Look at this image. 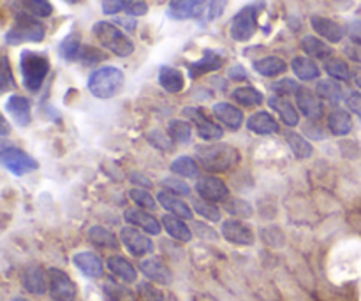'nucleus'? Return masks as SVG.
<instances>
[{
	"label": "nucleus",
	"mask_w": 361,
	"mask_h": 301,
	"mask_svg": "<svg viewBox=\"0 0 361 301\" xmlns=\"http://www.w3.org/2000/svg\"><path fill=\"white\" fill-rule=\"evenodd\" d=\"M286 69H288V63L282 59H279V56H267V59H261L254 62V70H257L261 76L267 78L279 76V74L286 73Z\"/></svg>",
	"instance_id": "obj_32"
},
{
	"label": "nucleus",
	"mask_w": 361,
	"mask_h": 301,
	"mask_svg": "<svg viewBox=\"0 0 361 301\" xmlns=\"http://www.w3.org/2000/svg\"><path fill=\"white\" fill-rule=\"evenodd\" d=\"M88 240L95 247H101V249H118V240H116V236L106 228H102V226H94V228L88 229Z\"/></svg>",
	"instance_id": "obj_33"
},
{
	"label": "nucleus",
	"mask_w": 361,
	"mask_h": 301,
	"mask_svg": "<svg viewBox=\"0 0 361 301\" xmlns=\"http://www.w3.org/2000/svg\"><path fill=\"white\" fill-rule=\"evenodd\" d=\"M268 104H270V108L274 109V111H277L279 115H281L282 122H284L286 125L289 127L298 125L300 122L298 111H296V108L288 101V99L281 97V95H275V97L268 99Z\"/></svg>",
	"instance_id": "obj_26"
},
{
	"label": "nucleus",
	"mask_w": 361,
	"mask_h": 301,
	"mask_svg": "<svg viewBox=\"0 0 361 301\" xmlns=\"http://www.w3.org/2000/svg\"><path fill=\"white\" fill-rule=\"evenodd\" d=\"M296 104H298L300 111L303 113V115L307 116V118L310 120H317L323 116L324 113V108H323V102L319 101V97H317L316 94H312L310 90H307V88L302 87V90L296 94Z\"/></svg>",
	"instance_id": "obj_18"
},
{
	"label": "nucleus",
	"mask_w": 361,
	"mask_h": 301,
	"mask_svg": "<svg viewBox=\"0 0 361 301\" xmlns=\"http://www.w3.org/2000/svg\"><path fill=\"white\" fill-rule=\"evenodd\" d=\"M345 104H348V108L351 109L353 113H356V115L361 116V94L360 92H353V94L345 99Z\"/></svg>",
	"instance_id": "obj_54"
},
{
	"label": "nucleus",
	"mask_w": 361,
	"mask_h": 301,
	"mask_svg": "<svg viewBox=\"0 0 361 301\" xmlns=\"http://www.w3.org/2000/svg\"><path fill=\"white\" fill-rule=\"evenodd\" d=\"M324 69H326L328 76H331L337 81H348L351 78V69H349V66L342 59L326 60Z\"/></svg>",
	"instance_id": "obj_41"
},
{
	"label": "nucleus",
	"mask_w": 361,
	"mask_h": 301,
	"mask_svg": "<svg viewBox=\"0 0 361 301\" xmlns=\"http://www.w3.org/2000/svg\"><path fill=\"white\" fill-rule=\"evenodd\" d=\"M130 182L136 183V185H140L141 189H150L152 187L150 180H148L147 176L140 175V173H133V175H130Z\"/></svg>",
	"instance_id": "obj_58"
},
{
	"label": "nucleus",
	"mask_w": 361,
	"mask_h": 301,
	"mask_svg": "<svg viewBox=\"0 0 361 301\" xmlns=\"http://www.w3.org/2000/svg\"><path fill=\"white\" fill-rule=\"evenodd\" d=\"M171 171L175 175L183 176V178H196L197 176V164L190 157H178L171 162Z\"/></svg>",
	"instance_id": "obj_40"
},
{
	"label": "nucleus",
	"mask_w": 361,
	"mask_h": 301,
	"mask_svg": "<svg viewBox=\"0 0 361 301\" xmlns=\"http://www.w3.org/2000/svg\"><path fill=\"white\" fill-rule=\"evenodd\" d=\"M247 127H249L252 133L261 134V136L279 133V123L275 122V118L268 111L254 113V115L247 120Z\"/></svg>",
	"instance_id": "obj_27"
},
{
	"label": "nucleus",
	"mask_w": 361,
	"mask_h": 301,
	"mask_svg": "<svg viewBox=\"0 0 361 301\" xmlns=\"http://www.w3.org/2000/svg\"><path fill=\"white\" fill-rule=\"evenodd\" d=\"M44 25L35 18L25 13H18L13 28L6 34L7 44H21V42H41L44 39Z\"/></svg>",
	"instance_id": "obj_5"
},
{
	"label": "nucleus",
	"mask_w": 361,
	"mask_h": 301,
	"mask_svg": "<svg viewBox=\"0 0 361 301\" xmlns=\"http://www.w3.org/2000/svg\"><path fill=\"white\" fill-rule=\"evenodd\" d=\"M221 67H222L221 55H217L215 51H210V49H207V51H204V55L201 56L200 60L189 63V74L192 78H197V76H203V74L219 70Z\"/></svg>",
	"instance_id": "obj_23"
},
{
	"label": "nucleus",
	"mask_w": 361,
	"mask_h": 301,
	"mask_svg": "<svg viewBox=\"0 0 361 301\" xmlns=\"http://www.w3.org/2000/svg\"><path fill=\"white\" fill-rule=\"evenodd\" d=\"M129 196L143 210H155V207H157V203H155V199L147 189H130Z\"/></svg>",
	"instance_id": "obj_44"
},
{
	"label": "nucleus",
	"mask_w": 361,
	"mask_h": 301,
	"mask_svg": "<svg viewBox=\"0 0 361 301\" xmlns=\"http://www.w3.org/2000/svg\"><path fill=\"white\" fill-rule=\"evenodd\" d=\"M120 240H122L123 247H126V249L129 250V254H133L134 257H143L147 256V254H152V250H154L152 240L134 228H123L122 231H120Z\"/></svg>",
	"instance_id": "obj_9"
},
{
	"label": "nucleus",
	"mask_w": 361,
	"mask_h": 301,
	"mask_svg": "<svg viewBox=\"0 0 361 301\" xmlns=\"http://www.w3.org/2000/svg\"><path fill=\"white\" fill-rule=\"evenodd\" d=\"M214 115L231 130H236L242 127V122H243L242 111H240L236 106L229 104V102H219V104H215Z\"/></svg>",
	"instance_id": "obj_25"
},
{
	"label": "nucleus",
	"mask_w": 361,
	"mask_h": 301,
	"mask_svg": "<svg viewBox=\"0 0 361 301\" xmlns=\"http://www.w3.org/2000/svg\"><path fill=\"white\" fill-rule=\"evenodd\" d=\"M185 116H189L194 123H196L197 129V136L204 141H217L224 136V130L221 129L219 125H215L212 120H208L207 116L203 115V111L196 108H185L183 109Z\"/></svg>",
	"instance_id": "obj_14"
},
{
	"label": "nucleus",
	"mask_w": 361,
	"mask_h": 301,
	"mask_svg": "<svg viewBox=\"0 0 361 301\" xmlns=\"http://www.w3.org/2000/svg\"><path fill=\"white\" fill-rule=\"evenodd\" d=\"M148 13V6L145 2H141V0H134L133 4H130V7L127 9V14L129 16H143V14Z\"/></svg>",
	"instance_id": "obj_55"
},
{
	"label": "nucleus",
	"mask_w": 361,
	"mask_h": 301,
	"mask_svg": "<svg viewBox=\"0 0 361 301\" xmlns=\"http://www.w3.org/2000/svg\"><path fill=\"white\" fill-rule=\"evenodd\" d=\"M328 129L335 136H348L353 130V118L345 109H335L328 116Z\"/></svg>",
	"instance_id": "obj_30"
},
{
	"label": "nucleus",
	"mask_w": 361,
	"mask_h": 301,
	"mask_svg": "<svg viewBox=\"0 0 361 301\" xmlns=\"http://www.w3.org/2000/svg\"><path fill=\"white\" fill-rule=\"evenodd\" d=\"M226 6H228V0H212L210 7H208V20L215 21L224 14Z\"/></svg>",
	"instance_id": "obj_52"
},
{
	"label": "nucleus",
	"mask_w": 361,
	"mask_h": 301,
	"mask_svg": "<svg viewBox=\"0 0 361 301\" xmlns=\"http://www.w3.org/2000/svg\"><path fill=\"white\" fill-rule=\"evenodd\" d=\"M169 140H171V137L166 136L161 130H155V133L148 134V141H150L152 147L161 148V150H171V141Z\"/></svg>",
	"instance_id": "obj_50"
},
{
	"label": "nucleus",
	"mask_w": 361,
	"mask_h": 301,
	"mask_svg": "<svg viewBox=\"0 0 361 301\" xmlns=\"http://www.w3.org/2000/svg\"><path fill=\"white\" fill-rule=\"evenodd\" d=\"M196 157L200 164L203 166L207 171L212 173H222L229 171V169L236 168L242 161V155L231 145L224 143H212V145H201L196 148Z\"/></svg>",
	"instance_id": "obj_1"
},
{
	"label": "nucleus",
	"mask_w": 361,
	"mask_h": 301,
	"mask_svg": "<svg viewBox=\"0 0 361 301\" xmlns=\"http://www.w3.org/2000/svg\"><path fill=\"white\" fill-rule=\"evenodd\" d=\"M355 83L358 85V88L361 90V67H356L355 69Z\"/></svg>",
	"instance_id": "obj_61"
},
{
	"label": "nucleus",
	"mask_w": 361,
	"mask_h": 301,
	"mask_svg": "<svg viewBox=\"0 0 361 301\" xmlns=\"http://www.w3.org/2000/svg\"><path fill=\"white\" fill-rule=\"evenodd\" d=\"M66 2H69V4H80L81 0H66Z\"/></svg>",
	"instance_id": "obj_63"
},
{
	"label": "nucleus",
	"mask_w": 361,
	"mask_h": 301,
	"mask_svg": "<svg viewBox=\"0 0 361 301\" xmlns=\"http://www.w3.org/2000/svg\"><path fill=\"white\" fill-rule=\"evenodd\" d=\"M302 49L310 56V59L317 60H330L331 56V48L319 37H314V35H305L302 39Z\"/></svg>",
	"instance_id": "obj_31"
},
{
	"label": "nucleus",
	"mask_w": 361,
	"mask_h": 301,
	"mask_svg": "<svg viewBox=\"0 0 361 301\" xmlns=\"http://www.w3.org/2000/svg\"><path fill=\"white\" fill-rule=\"evenodd\" d=\"M137 295L141 301H166V295L161 289L155 288L150 282H141L137 284Z\"/></svg>",
	"instance_id": "obj_45"
},
{
	"label": "nucleus",
	"mask_w": 361,
	"mask_h": 301,
	"mask_svg": "<svg viewBox=\"0 0 361 301\" xmlns=\"http://www.w3.org/2000/svg\"><path fill=\"white\" fill-rule=\"evenodd\" d=\"M49 296L53 301H74L78 296L73 278L60 268H49Z\"/></svg>",
	"instance_id": "obj_8"
},
{
	"label": "nucleus",
	"mask_w": 361,
	"mask_h": 301,
	"mask_svg": "<svg viewBox=\"0 0 361 301\" xmlns=\"http://www.w3.org/2000/svg\"><path fill=\"white\" fill-rule=\"evenodd\" d=\"M123 219H126L127 224L137 226V228H141L145 233H148V235L155 236V235H159L162 229L157 219L152 217V215H148V214H145V211H141V210H126Z\"/></svg>",
	"instance_id": "obj_22"
},
{
	"label": "nucleus",
	"mask_w": 361,
	"mask_h": 301,
	"mask_svg": "<svg viewBox=\"0 0 361 301\" xmlns=\"http://www.w3.org/2000/svg\"><path fill=\"white\" fill-rule=\"evenodd\" d=\"M228 76L231 78V80H236V81L247 80V73H245V69H243L242 66L231 67V69H229V73H228Z\"/></svg>",
	"instance_id": "obj_59"
},
{
	"label": "nucleus",
	"mask_w": 361,
	"mask_h": 301,
	"mask_svg": "<svg viewBox=\"0 0 361 301\" xmlns=\"http://www.w3.org/2000/svg\"><path fill=\"white\" fill-rule=\"evenodd\" d=\"M21 285L30 295L42 296L46 291H49V277H46L44 270L41 266L28 264L23 274H21Z\"/></svg>",
	"instance_id": "obj_11"
},
{
	"label": "nucleus",
	"mask_w": 361,
	"mask_h": 301,
	"mask_svg": "<svg viewBox=\"0 0 361 301\" xmlns=\"http://www.w3.org/2000/svg\"><path fill=\"white\" fill-rule=\"evenodd\" d=\"M6 111L20 127H27L30 123V102L23 95H11L6 102Z\"/></svg>",
	"instance_id": "obj_19"
},
{
	"label": "nucleus",
	"mask_w": 361,
	"mask_h": 301,
	"mask_svg": "<svg viewBox=\"0 0 361 301\" xmlns=\"http://www.w3.org/2000/svg\"><path fill=\"white\" fill-rule=\"evenodd\" d=\"M157 199L166 210L171 215L180 219H192V210L187 203H183V199L176 197V194L168 192V190H162V192L157 194Z\"/></svg>",
	"instance_id": "obj_24"
},
{
	"label": "nucleus",
	"mask_w": 361,
	"mask_h": 301,
	"mask_svg": "<svg viewBox=\"0 0 361 301\" xmlns=\"http://www.w3.org/2000/svg\"><path fill=\"white\" fill-rule=\"evenodd\" d=\"M20 69L25 88L30 92H37L49 73V60L41 53L23 51L20 56Z\"/></svg>",
	"instance_id": "obj_3"
},
{
	"label": "nucleus",
	"mask_w": 361,
	"mask_h": 301,
	"mask_svg": "<svg viewBox=\"0 0 361 301\" xmlns=\"http://www.w3.org/2000/svg\"><path fill=\"white\" fill-rule=\"evenodd\" d=\"M0 161L6 169H9V173H13L14 176H23L27 173L35 171L39 168V162L35 161L32 155L25 154L20 148H2V155H0Z\"/></svg>",
	"instance_id": "obj_7"
},
{
	"label": "nucleus",
	"mask_w": 361,
	"mask_h": 301,
	"mask_svg": "<svg viewBox=\"0 0 361 301\" xmlns=\"http://www.w3.org/2000/svg\"><path fill=\"white\" fill-rule=\"evenodd\" d=\"M162 226H164L166 233H168L173 240H176V242L187 243L192 240V231L189 229V226L183 224V221L180 217L166 215V217H162Z\"/></svg>",
	"instance_id": "obj_28"
},
{
	"label": "nucleus",
	"mask_w": 361,
	"mask_h": 301,
	"mask_svg": "<svg viewBox=\"0 0 361 301\" xmlns=\"http://www.w3.org/2000/svg\"><path fill=\"white\" fill-rule=\"evenodd\" d=\"M80 59L83 60V63H88V66H90V63H95V62H99V60L104 59V55H102V53H99L95 48H92V46H85L83 51H81Z\"/></svg>",
	"instance_id": "obj_53"
},
{
	"label": "nucleus",
	"mask_w": 361,
	"mask_h": 301,
	"mask_svg": "<svg viewBox=\"0 0 361 301\" xmlns=\"http://www.w3.org/2000/svg\"><path fill=\"white\" fill-rule=\"evenodd\" d=\"M106 266H108V270L111 271V275H115L118 281L126 282V284H133V282L137 281L136 268H134L133 263L127 261L126 257L111 256L108 261H106Z\"/></svg>",
	"instance_id": "obj_20"
},
{
	"label": "nucleus",
	"mask_w": 361,
	"mask_h": 301,
	"mask_svg": "<svg viewBox=\"0 0 361 301\" xmlns=\"http://www.w3.org/2000/svg\"><path fill=\"white\" fill-rule=\"evenodd\" d=\"M73 263L85 277L88 278H101L104 274V266L97 254L94 252H78L74 254Z\"/></svg>",
	"instance_id": "obj_16"
},
{
	"label": "nucleus",
	"mask_w": 361,
	"mask_h": 301,
	"mask_svg": "<svg viewBox=\"0 0 361 301\" xmlns=\"http://www.w3.org/2000/svg\"><path fill=\"white\" fill-rule=\"evenodd\" d=\"M115 21L118 25H122V27L129 28V30H134V28H136V21H134L133 18H129V20H127V18H116Z\"/></svg>",
	"instance_id": "obj_60"
},
{
	"label": "nucleus",
	"mask_w": 361,
	"mask_h": 301,
	"mask_svg": "<svg viewBox=\"0 0 361 301\" xmlns=\"http://www.w3.org/2000/svg\"><path fill=\"white\" fill-rule=\"evenodd\" d=\"M291 69L296 74V78L302 81L317 80L321 74L317 63L312 59H309V56H295L291 62Z\"/></svg>",
	"instance_id": "obj_29"
},
{
	"label": "nucleus",
	"mask_w": 361,
	"mask_h": 301,
	"mask_svg": "<svg viewBox=\"0 0 361 301\" xmlns=\"http://www.w3.org/2000/svg\"><path fill=\"white\" fill-rule=\"evenodd\" d=\"M310 25H312V28L316 30V34H319L321 37H324L330 42H341L345 35L344 27L338 25L337 21L330 20V18L312 16L310 18Z\"/></svg>",
	"instance_id": "obj_17"
},
{
	"label": "nucleus",
	"mask_w": 361,
	"mask_h": 301,
	"mask_svg": "<svg viewBox=\"0 0 361 301\" xmlns=\"http://www.w3.org/2000/svg\"><path fill=\"white\" fill-rule=\"evenodd\" d=\"M168 134L176 143H189L192 136V127L183 120H171L168 125Z\"/></svg>",
	"instance_id": "obj_39"
},
{
	"label": "nucleus",
	"mask_w": 361,
	"mask_h": 301,
	"mask_svg": "<svg viewBox=\"0 0 361 301\" xmlns=\"http://www.w3.org/2000/svg\"><path fill=\"white\" fill-rule=\"evenodd\" d=\"M81 51H83V46H81L80 37H78L76 34L67 35L59 46L60 56H62L63 60H67V62H73V60L80 59Z\"/></svg>",
	"instance_id": "obj_36"
},
{
	"label": "nucleus",
	"mask_w": 361,
	"mask_h": 301,
	"mask_svg": "<svg viewBox=\"0 0 361 301\" xmlns=\"http://www.w3.org/2000/svg\"><path fill=\"white\" fill-rule=\"evenodd\" d=\"M162 187H166L168 189V192H173V194H178V196H189L190 194V189L187 183H183L182 180L178 178H164L161 182Z\"/></svg>",
	"instance_id": "obj_49"
},
{
	"label": "nucleus",
	"mask_w": 361,
	"mask_h": 301,
	"mask_svg": "<svg viewBox=\"0 0 361 301\" xmlns=\"http://www.w3.org/2000/svg\"><path fill=\"white\" fill-rule=\"evenodd\" d=\"M207 0H169L168 16L173 20H189L203 14Z\"/></svg>",
	"instance_id": "obj_15"
},
{
	"label": "nucleus",
	"mask_w": 361,
	"mask_h": 301,
	"mask_svg": "<svg viewBox=\"0 0 361 301\" xmlns=\"http://www.w3.org/2000/svg\"><path fill=\"white\" fill-rule=\"evenodd\" d=\"M123 73L118 67H101L88 78V90L97 99H111L123 87Z\"/></svg>",
	"instance_id": "obj_4"
},
{
	"label": "nucleus",
	"mask_w": 361,
	"mask_h": 301,
	"mask_svg": "<svg viewBox=\"0 0 361 301\" xmlns=\"http://www.w3.org/2000/svg\"><path fill=\"white\" fill-rule=\"evenodd\" d=\"M23 6L37 18H48L53 13V6L49 0H23Z\"/></svg>",
	"instance_id": "obj_43"
},
{
	"label": "nucleus",
	"mask_w": 361,
	"mask_h": 301,
	"mask_svg": "<svg viewBox=\"0 0 361 301\" xmlns=\"http://www.w3.org/2000/svg\"><path fill=\"white\" fill-rule=\"evenodd\" d=\"M222 236H224L226 242L233 243V245L240 247H250L256 242V236L254 231L247 224H243L242 221H226L222 224Z\"/></svg>",
	"instance_id": "obj_10"
},
{
	"label": "nucleus",
	"mask_w": 361,
	"mask_h": 301,
	"mask_svg": "<svg viewBox=\"0 0 361 301\" xmlns=\"http://www.w3.org/2000/svg\"><path fill=\"white\" fill-rule=\"evenodd\" d=\"M94 34L97 41L101 42L102 48L111 51L116 56H130L134 53L133 39L127 37L116 25L108 23V21H97L94 25Z\"/></svg>",
	"instance_id": "obj_2"
},
{
	"label": "nucleus",
	"mask_w": 361,
	"mask_h": 301,
	"mask_svg": "<svg viewBox=\"0 0 361 301\" xmlns=\"http://www.w3.org/2000/svg\"><path fill=\"white\" fill-rule=\"evenodd\" d=\"M316 94L321 99H326L331 104H338L344 101V88L338 85L337 80H321L316 87Z\"/></svg>",
	"instance_id": "obj_34"
},
{
	"label": "nucleus",
	"mask_w": 361,
	"mask_h": 301,
	"mask_svg": "<svg viewBox=\"0 0 361 301\" xmlns=\"http://www.w3.org/2000/svg\"><path fill=\"white\" fill-rule=\"evenodd\" d=\"M226 210H228V214L235 215V217H240V219H249L252 217L254 214L252 207L243 199L228 201V203H226Z\"/></svg>",
	"instance_id": "obj_46"
},
{
	"label": "nucleus",
	"mask_w": 361,
	"mask_h": 301,
	"mask_svg": "<svg viewBox=\"0 0 361 301\" xmlns=\"http://www.w3.org/2000/svg\"><path fill=\"white\" fill-rule=\"evenodd\" d=\"M288 145L289 148H291L293 154H295V157L298 159H309L314 152L312 145H310L305 137L300 136V134L296 133L288 134Z\"/></svg>",
	"instance_id": "obj_38"
},
{
	"label": "nucleus",
	"mask_w": 361,
	"mask_h": 301,
	"mask_svg": "<svg viewBox=\"0 0 361 301\" xmlns=\"http://www.w3.org/2000/svg\"><path fill=\"white\" fill-rule=\"evenodd\" d=\"M134 0H102V13L108 14V16H113V14H118L122 11H126L130 7Z\"/></svg>",
	"instance_id": "obj_48"
},
{
	"label": "nucleus",
	"mask_w": 361,
	"mask_h": 301,
	"mask_svg": "<svg viewBox=\"0 0 361 301\" xmlns=\"http://www.w3.org/2000/svg\"><path fill=\"white\" fill-rule=\"evenodd\" d=\"M271 90H274L277 95H281V97H286V95H289V94L296 95L300 90H302V87H300L295 80H289V78H286V80L275 81V83L271 85Z\"/></svg>",
	"instance_id": "obj_47"
},
{
	"label": "nucleus",
	"mask_w": 361,
	"mask_h": 301,
	"mask_svg": "<svg viewBox=\"0 0 361 301\" xmlns=\"http://www.w3.org/2000/svg\"><path fill=\"white\" fill-rule=\"evenodd\" d=\"M264 9V2L249 4L243 7L231 21V37L238 42H245L256 34L257 18L259 13Z\"/></svg>",
	"instance_id": "obj_6"
},
{
	"label": "nucleus",
	"mask_w": 361,
	"mask_h": 301,
	"mask_svg": "<svg viewBox=\"0 0 361 301\" xmlns=\"http://www.w3.org/2000/svg\"><path fill=\"white\" fill-rule=\"evenodd\" d=\"M196 190L204 201H210V203L226 201L229 196V189L217 176H203V178H200L196 183Z\"/></svg>",
	"instance_id": "obj_12"
},
{
	"label": "nucleus",
	"mask_w": 361,
	"mask_h": 301,
	"mask_svg": "<svg viewBox=\"0 0 361 301\" xmlns=\"http://www.w3.org/2000/svg\"><path fill=\"white\" fill-rule=\"evenodd\" d=\"M344 51H345V55L349 56V59L361 63V44H355V42H353V44L345 46Z\"/></svg>",
	"instance_id": "obj_57"
},
{
	"label": "nucleus",
	"mask_w": 361,
	"mask_h": 301,
	"mask_svg": "<svg viewBox=\"0 0 361 301\" xmlns=\"http://www.w3.org/2000/svg\"><path fill=\"white\" fill-rule=\"evenodd\" d=\"M13 301H28V300L23 298V296H16V298H13Z\"/></svg>",
	"instance_id": "obj_62"
},
{
	"label": "nucleus",
	"mask_w": 361,
	"mask_h": 301,
	"mask_svg": "<svg viewBox=\"0 0 361 301\" xmlns=\"http://www.w3.org/2000/svg\"><path fill=\"white\" fill-rule=\"evenodd\" d=\"M192 208H194V211H197V215L204 217L207 221H210V222L221 221V210H219L215 204H212L210 201L196 199V201H192Z\"/></svg>",
	"instance_id": "obj_42"
},
{
	"label": "nucleus",
	"mask_w": 361,
	"mask_h": 301,
	"mask_svg": "<svg viewBox=\"0 0 361 301\" xmlns=\"http://www.w3.org/2000/svg\"><path fill=\"white\" fill-rule=\"evenodd\" d=\"M102 293H104L106 301H134V293L129 291L126 285L118 284V282H104Z\"/></svg>",
	"instance_id": "obj_37"
},
{
	"label": "nucleus",
	"mask_w": 361,
	"mask_h": 301,
	"mask_svg": "<svg viewBox=\"0 0 361 301\" xmlns=\"http://www.w3.org/2000/svg\"><path fill=\"white\" fill-rule=\"evenodd\" d=\"M140 270L148 281L155 282L159 285H169L173 282L171 270L161 257H148V259L141 261Z\"/></svg>",
	"instance_id": "obj_13"
},
{
	"label": "nucleus",
	"mask_w": 361,
	"mask_h": 301,
	"mask_svg": "<svg viewBox=\"0 0 361 301\" xmlns=\"http://www.w3.org/2000/svg\"><path fill=\"white\" fill-rule=\"evenodd\" d=\"M233 99H235L238 104L245 106V108H252V106L263 104L264 97L259 90L252 87H240L233 92Z\"/></svg>",
	"instance_id": "obj_35"
},
{
	"label": "nucleus",
	"mask_w": 361,
	"mask_h": 301,
	"mask_svg": "<svg viewBox=\"0 0 361 301\" xmlns=\"http://www.w3.org/2000/svg\"><path fill=\"white\" fill-rule=\"evenodd\" d=\"M159 85L169 94H178L185 87V78H183L182 70L176 67L164 66L159 70Z\"/></svg>",
	"instance_id": "obj_21"
},
{
	"label": "nucleus",
	"mask_w": 361,
	"mask_h": 301,
	"mask_svg": "<svg viewBox=\"0 0 361 301\" xmlns=\"http://www.w3.org/2000/svg\"><path fill=\"white\" fill-rule=\"evenodd\" d=\"M0 85H2V92H7L9 88L14 87V78L13 74H11V67L6 56L2 59V76H0Z\"/></svg>",
	"instance_id": "obj_51"
},
{
	"label": "nucleus",
	"mask_w": 361,
	"mask_h": 301,
	"mask_svg": "<svg viewBox=\"0 0 361 301\" xmlns=\"http://www.w3.org/2000/svg\"><path fill=\"white\" fill-rule=\"evenodd\" d=\"M348 34L355 44H361V20L353 21L348 27Z\"/></svg>",
	"instance_id": "obj_56"
}]
</instances>
